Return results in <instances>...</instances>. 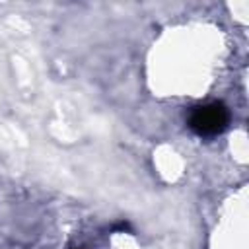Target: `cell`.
I'll return each instance as SVG.
<instances>
[{"label": "cell", "instance_id": "obj_2", "mask_svg": "<svg viewBox=\"0 0 249 249\" xmlns=\"http://www.w3.org/2000/svg\"><path fill=\"white\" fill-rule=\"evenodd\" d=\"M113 230H115V231H130V226H128L126 222H119V224H115Z\"/></svg>", "mask_w": 249, "mask_h": 249}, {"label": "cell", "instance_id": "obj_1", "mask_svg": "<svg viewBox=\"0 0 249 249\" xmlns=\"http://www.w3.org/2000/svg\"><path fill=\"white\" fill-rule=\"evenodd\" d=\"M230 123V111L224 103H206L193 109L189 117V126L198 136H216L228 128Z\"/></svg>", "mask_w": 249, "mask_h": 249}]
</instances>
